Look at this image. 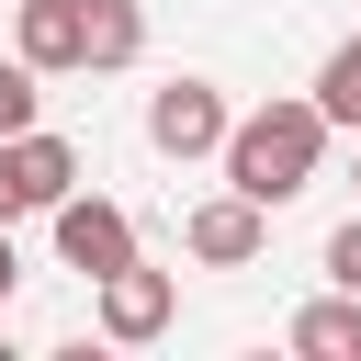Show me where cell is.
<instances>
[{"label":"cell","instance_id":"8","mask_svg":"<svg viewBox=\"0 0 361 361\" xmlns=\"http://www.w3.org/2000/svg\"><path fill=\"white\" fill-rule=\"evenodd\" d=\"M293 350H305V361H361V293L327 282V293L293 316Z\"/></svg>","mask_w":361,"mask_h":361},{"label":"cell","instance_id":"1","mask_svg":"<svg viewBox=\"0 0 361 361\" xmlns=\"http://www.w3.org/2000/svg\"><path fill=\"white\" fill-rule=\"evenodd\" d=\"M327 113H316V90H282V102H259V113H237L226 124V192H248V203H293L305 180H316V158H327Z\"/></svg>","mask_w":361,"mask_h":361},{"label":"cell","instance_id":"3","mask_svg":"<svg viewBox=\"0 0 361 361\" xmlns=\"http://www.w3.org/2000/svg\"><path fill=\"white\" fill-rule=\"evenodd\" d=\"M68 192H79V147H68V135H45V124L0 135V226H23V214H56Z\"/></svg>","mask_w":361,"mask_h":361},{"label":"cell","instance_id":"4","mask_svg":"<svg viewBox=\"0 0 361 361\" xmlns=\"http://www.w3.org/2000/svg\"><path fill=\"white\" fill-rule=\"evenodd\" d=\"M90 316H102V338L147 350V338H169V316H180V271L124 259V271H102V282H90Z\"/></svg>","mask_w":361,"mask_h":361},{"label":"cell","instance_id":"9","mask_svg":"<svg viewBox=\"0 0 361 361\" xmlns=\"http://www.w3.org/2000/svg\"><path fill=\"white\" fill-rule=\"evenodd\" d=\"M147 56V0H90V56L79 68H135Z\"/></svg>","mask_w":361,"mask_h":361},{"label":"cell","instance_id":"11","mask_svg":"<svg viewBox=\"0 0 361 361\" xmlns=\"http://www.w3.org/2000/svg\"><path fill=\"white\" fill-rule=\"evenodd\" d=\"M34 79H45L34 56H11V68H0V135H23V124L45 113V90H34Z\"/></svg>","mask_w":361,"mask_h":361},{"label":"cell","instance_id":"5","mask_svg":"<svg viewBox=\"0 0 361 361\" xmlns=\"http://www.w3.org/2000/svg\"><path fill=\"white\" fill-rule=\"evenodd\" d=\"M45 226H56V259H68L79 282H102V271H124V259H135V214H124L113 192H68Z\"/></svg>","mask_w":361,"mask_h":361},{"label":"cell","instance_id":"7","mask_svg":"<svg viewBox=\"0 0 361 361\" xmlns=\"http://www.w3.org/2000/svg\"><path fill=\"white\" fill-rule=\"evenodd\" d=\"M11 56H34L45 79L90 56V0H11Z\"/></svg>","mask_w":361,"mask_h":361},{"label":"cell","instance_id":"6","mask_svg":"<svg viewBox=\"0 0 361 361\" xmlns=\"http://www.w3.org/2000/svg\"><path fill=\"white\" fill-rule=\"evenodd\" d=\"M180 248H192L203 271H248V259L271 248V203H248V192H214V203H192V214H180Z\"/></svg>","mask_w":361,"mask_h":361},{"label":"cell","instance_id":"13","mask_svg":"<svg viewBox=\"0 0 361 361\" xmlns=\"http://www.w3.org/2000/svg\"><path fill=\"white\" fill-rule=\"evenodd\" d=\"M11 282H23V248H11V226H0V305H11Z\"/></svg>","mask_w":361,"mask_h":361},{"label":"cell","instance_id":"12","mask_svg":"<svg viewBox=\"0 0 361 361\" xmlns=\"http://www.w3.org/2000/svg\"><path fill=\"white\" fill-rule=\"evenodd\" d=\"M327 282H338V293H361V214L327 237Z\"/></svg>","mask_w":361,"mask_h":361},{"label":"cell","instance_id":"10","mask_svg":"<svg viewBox=\"0 0 361 361\" xmlns=\"http://www.w3.org/2000/svg\"><path fill=\"white\" fill-rule=\"evenodd\" d=\"M316 113L361 135V34H350V45H327V68H316Z\"/></svg>","mask_w":361,"mask_h":361},{"label":"cell","instance_id":"2","mask_svg":"<svg viewBox=\"0 0 361 361\" xmlns=\"http://www.w3.org/2000/svg\"><path fill=\"white\" fill-rule=\"evenodd\" d=\"M226 124H237V102H226L214 79H158V90H147V147L180 158V169H192V158H226Z\"/></svg>","mask_w":361,"mask_h":361}]
</instances>
